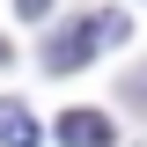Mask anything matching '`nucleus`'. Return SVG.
Wrapping results in <instances>:
<instances>
[{
    "mask_svg": "<svg viewBox=\"0 0 147 147\" xmlns=\"http://www.w3.org/2000/svg\"><path fill=\"white\" fill-rule=\"evenodd\" d=\"M125 7H103V15H88V22H74L66 37H52L44 44V66L52 74H74V66H88L96 52H110V44H125Z\"/></svg>",
    "mask_w": 147,
    "mask_h": 147,
    "instance_id": "f257e3e1",
    "label": "nucleus"
},
{
    "mask_svg": "<svg viewBox=\"0 0 147 147\" xmlns=\"http://www.w3.org/2000/svg\"><path fill=\"white\" fill-rule=\"evenodd\" d=\"M59 147H110L103 110H59Z\"/></svg>",
    "mask_w": 147,
    "mask_h": 147,
    "instance_id": "f03ea898",
    "label": "nucleus"
},
{
    "mask_svg": "<svg viewBox=\"0 0 147 147\" xmlns=\"http://www.w3.org/2000/svg\"><path fill=\"white\" fill-rule=\"evenodd\" d=\"M30 140H37V118L22 103H0V147H30Z\"/></svg>",
    "mask_w": 147,
    "mask_h": 147,
    "instance_id": "7ed1b4c3",
    "label": "nucleus"
},
{
    "mask_svg": "<svg viewBox=\"0 0 147 147\" xmlns=\"http://www.w3.org/2000/svg\"><path fill=\"white\" fill-rule=\"evenodd\" d=\"M15 7H22V15H30V22H37V15H44V7H52V0H15Z\"/></svg>",
    "mask_w": 147,
    "mask_h": 147,
    "instance_id": "20e7f679",
    "label": "nucleus"
},
{
    "mask_svg": "<svg viewBox=\"0 0 147 147\" xmlns=\"http://www.w3.org/2000/svg\"><path fill=\"white\" fill-rule=\"evenodd\" d=\"M132 103H140V110H147V74H140V81H132Z\"/></svg>",
    "mask_w": 147,
    "mask_h": 147,
    "instance_id": "39448f33",
    "label": "nucleus"
},
{
    "mask_svg": "<svg viewBox=\"0 0 147 147\" xmlns=\"http://www.w3.org/2000/svg\"><path fill=\"white\" fill-rule=\"evenodd\" d=\"M0 66H7V37H0Z\"/></svg>",
    "mask_w": 147,
    "mask_h": 147,
    "instance_id": "423d86ee",
    "label": "nucleus"
}]
</instances>
